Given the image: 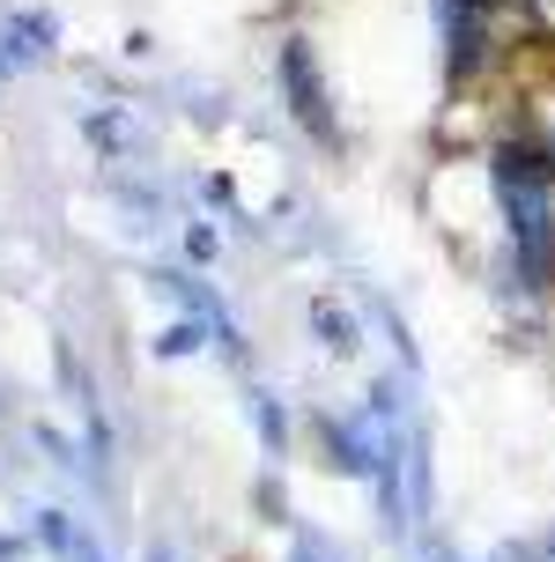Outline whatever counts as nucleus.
Listing matches in <instances>:
<instances>
[{
    "label": "nucleus",
    "mask_w": 555,
    "mask_h": 562,
    "mask_svg": "<svg viewBox=\"0 0 555 562\" xmlns=\"http://www.w3.org/2000/svg\"><path fill=\"white\" fill-rule=\"evenodd\" d=\"M289 562H333V548L319 533H297V555H289Z\"/></svg>",
    "instance_id": "nucleus-7"
},
{
    "label": "nucleus",
    "mask_w": 555,
    "mask_h": 562,
    "mask_svg": "<svg viewBox=\"0 0 555 562\" xmlns=\"http://www.w3.org/2000/svg\"><path fill=\"white\" fill-rule=\"evenodd\" d=\"M430 562H459V555H452V548H437V555H430Z\"/></svg>",
    "instance_id": "nucleus-8"
},
{
    "label": "nucleus",
    "mask_w": 555,
    "mask_h": 562,
    "mask_svg": "<svg viewBox=\"0 0 555 562\" xmlns=\"http://www.w3.org/2000/svg\"><path fill=\"white\" fill-rule=\"evenodd\" d=\"M53 45V23L45 15H23V23L8 30V45H0V75H15V67H30V59Z\"/></svg>",
    "instance_id": "nucleus-3"
},
{
    "label": "nucleus",
    "mask_w": 555,
    "mask_h": 562,
    "mask_svg": "<svg viewBox=\"0 0 555 562\" xmlns=\"http://www.w3.org/2000/svg\"><path fill=\"white\" fill-rule=\"evenodd\" d=\"M281 82H289V112L304 119L319 140H333V112H326V89H319V67H311L304 37H289V45H281Z\"/></svg>",
    "instance_id": "nucleus-2"
},
{
    "label": "nucleus",
    "mask_w": 555,
    "mask_h": 562,
    "mask_svg": "<svg viewBox=\"0 0 555 562\" xmlns=\"http://www.w3.org/2000/svg\"><path fill=\"white\" fill-rule=\"evenodd\" d=\"M311 326L326 334V348H333V356H348V348H356V318H348V311L333 304V296H319V304H311Z\"/></svg>",
    "instance_id": "nucleus-4"
},
{
    "label": "nucleus",
    "mask_w": 555,
    "mask_h": 562,
    "mask_svg": "<svg viewBox=\"0 0 555 562\" xmlns=\"http://www.w3.org/2000/svg\"><path fill=\"white\" fill-rule=\"evenodd\" d=\"M156 348H164V356H193V348H200V326H170Z\"/></svg>",
    "instance_id": "nucleus-6"
},
{
    "label": "nucleus",
    "mask_w": 555,
    "mask_h": 562,
    "mask_svg": "<svg viewBox=\"0 0 555 562\" xmlns=\"http://www.w3.org/2000/svg\"><path fill=\"white\" fill-rule=\"evenodd\" d=\"M89 140H104V148H134L141 126H134V119H119V112H97V119H89Z\"/></svg>",
    "instance_id": "nucleus-5"
},
{
    "label": "nucleus",
    "mask_w": 555,
    "mask_h": 562,
    "mask_svg": "<svg viewBox=\"0 0 555 562\" xmlns=\"http://www.w3.org/2000/svg\"><path fill=\"white\" fill-rule=\"evenodd\" d=\"M497 186H503V215H511V252L526 289H548L555 274V223H548V156L511 140L497 156Z\"/></svg>",
    "instance_id": "nucleus-1"
}]
</instances>
